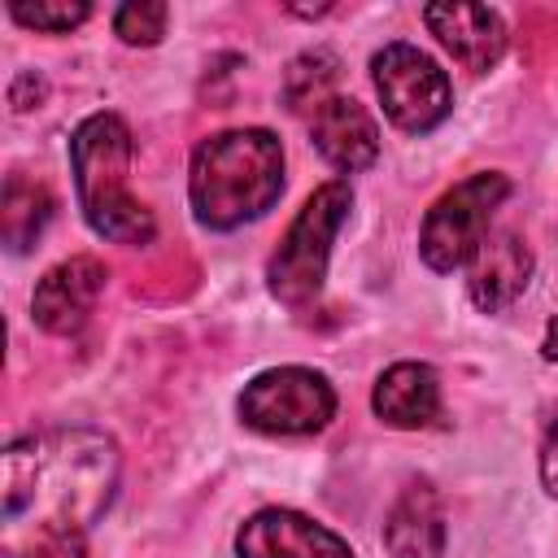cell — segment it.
<instances>
[{"label":"cell","mask_w":558,"mask_h":558,"mask_svg":"<svg viewBox=\"0 0 558 558\" xmlns=\"http://www.w3.org/2000/svg\"><path fill=\"white\" fill-rule=\"evenodd\" d=\"M527 275H532V253L527 244L514 235V231H488L484 244L475 248L471 257V301L484 310V314H497L506 310L523 288H527Z\"/></svg>","instance_id":"7c38bea8"},{"label":"cell","mask_w":558,"mask_h":558,"mask_svg":"<svg viewBox=\"0 0 558 558\" xmlns=\"http://www.w3.org/2000/svg\"><path fill=\"white\" fill-rule=\"evenodd\" d=\"M349 205H353L349 183L344 179H331L292 218L288 235L279 240V248H275V257L266 266L270 292L283 305H305L310 296H318L323 275H327V257H331V240L344 227Z\"/></svg>","instance_id":"277c9868"},{"label":"cell","mask_w":558,"mask_h":558,"mask_svg":"<svg viewBox=\"0 0 558 558\" xmlns=\"http://www.w3.org/2000/svg\"><path fill=\"white\" fill-rule=\"evenodd\" d=\"M371 78H375V92H379L388 122H397L410 135L440 126L453 109L449 74L414 44H384L371 57Z\"/></svg>","instance_id":"8992f818"},{"label":"cell","mask_w":558,"mask_h":558,"mask_svg":"<svg viewBox=\"0 0 558 558\" xmlns=\"http://www.w3.org/2000/svg\"><path fill=\"white\" fill-rule=\"evenodd\" d=\"M510 179L497 170H480L462 183H453L445 196H436V205L423 218L418 231V253L432 270L449 275L458 266H466L475 257V248L484 244V235L493 231V214L506 201Z\"/></svg>","instance_id":"5b68a950"},{"label":"cell","mask_w":558,"mask_h":558,"mask_svg":"<svg viewBox=\"0 0 558 558\" xmlns=\"http://www.w3.org/2000/svg\"><path fill=\"white\" fill-rule=\"evenodd\" d=\"M87 13H92L87 0H35V4L13 0V4H9V17H13L17 26L44 31V35H65V31H74L78 22H87Z\"/></svg>","instance_id":"e0dca14e"},{"label":"cell","mask_w":558,"mask_h":558,"mask_svg":"<svg viewBox=\"0 0 558 558\" xmlns=\"http://www.w3.org/2000/svg\"><path fill=\"white\" fill-rule=\"evenodd\" d=\"M283 192V148L270 131L244 126L209 135L187 174V196L196 222L209 231H231L262 218Z\"/></svg>","instance_id":"7a4b0ae2"},{"label":"cell","mask_w":558,"mask_h":558,"mask_svg":"<svg viewBox=\"0 0 558 558\" xmlns=\"http://www.w3.org/2000/svg\"><path fill=\"white\" fill-rule=\"evenodd\" d=\"M384 545L392 558H440L445 554V510L432 484H405L384 519Z\"/></svg>","instance_id":"4fadbf2b"},{"label":"cell","mask_w":558,"mask_h":558,"mask_svg":"<svg viewBox=\"0 0 558 558\" xmlns=\"http://www.w3.org/2000/svg\"><path fill=\"white\" fill-rule=\"evenodd\" d=\"M105 279H109V270L96 257H70V262L52 266L35 283V296H31L35 323L44 331H52V336L78 331L87 323V314L96 310V301L105 292Z\"/></svg>","instance_id":"9c48e42d"},{"label":"cell","mask_w":558,"mask_h":558,"mask_svg":"<svg viewBox=\"0 0 558 558\" xmlns=\"http://www.w3.org/2000/svg\"><path fill=\"white\" fill-rule=\"evenodd\" d=\"M541 480L549 493H558V410L549 414V427H545V445H541Z\"/></svg>","instance_id":"ffe728a7"},{"label":"cell","mask_w":558,"mask_h":558,"mask_svg":"<svg viewBox=\"0 0 558 558\" xmlns=\"http://www.w3.org/2000/svg\"><path fill=\"white\" fill-rule=\"evenodd\" d=\"M9 558H87V545L78 532H35L22 541H4Z\"/></svg>","instance_id":"d6986e66"},{"label":"cell","mask_w":558,"mask_h":558,"mask_svg":"<svg viewBox=\"0 0 558 558\" xmlns=\"http://www.w3.org/2000/svg\"><path fill=\"white\" fill-rule=\"evenodd\" d=\"M541 349H545L549 362H558V314L549 318V327H545V344H541Z\"/></svg>","instance_id":"44dd1931"},{"label":"cell","mask_w":558,"mask_h":558,"mask_svg":"<svg viewBox=\"0 0 558 558\" xmlns=\"http://www.w3.org/2000/svg\"><path fill=\"white\" fill-rule=\"evenodd\" d=\"M52 218V196L44 183H31L22 174H9L4 183V214H0V227H4V244L13 253L31 248L44 231V222Z\"/></svg>","instance_id":"9a60e30c"},{"label":"cell","mask_w":558,"mask_h":558,"mask_svg":"<svg viewBox=\"0 0 558 558\" xmlns=\"http://www.w3.org/2000/svg\"><path fill=\"white\" fill-rule=\"evenodd\" d=\"M310 140L314 148L344 174L353 170H366L375 157H379V126L375 118L349 100V96H327L323 105H314V118H310Z\"/></svg>","instance_id":"8fae6325"},{"label":"cell","mask_w":558,"mask_h":558,"mask_svg":"<svg viewBox=\"0 0 558 558\" xmlns=\"http://www.w3.org/2000/svg\"><path fill=\"white\" fill-rule=\"evenodd\" d=\"M166 17H170L166 4H157V0H131V4H122L113 13V31L126 44H144L148 48V44H157L166 35Z\"/></svg>","instance_id":"ac0fdd59"},{"label":"cell","mask_w":558,"mask_h":558,"mask_svg":"<svg viewBox=\"0 0 558 558\" xmlns=\"http://www.w3.org/2000/svg\"><path fill=\"white\" fill-rule=\"evenodd\" d=\"M118 488V445L92 427H48L4 449V541L87 532Z\"/></svg>","instance_id":"6da1fadb"},{"label":"cell","mask_w":558,"mask_h":558,"mask_svg":"<svg viewBox=\"0 0 558 558\" xmlns=\"http://www.w3.org/2000/svg\"><path fill=\"white\" fill-rule=\"evenodd\" d=\"M427 31L440 39V48L471 74H484L506 52V26L497 9L484 4H427L423 9Z\"/></svg>","instance_id":"30bf717a"},{"label":"cell","mask_w":558,"mask_h":558,"mask_svg":"<svg viewBox=\"0 0 558 558\" xmlns=\"http://www.w3.org/2000/svg\"><path fill=\"white\" fill-rule=\"evenodd\" d=\"M371 405L388 427H432L440 418V379L427 362H397L379 375Z\"/></svg>","instance_id":"5bb4252c"},{"label":"cell","mask_w":558,"mask_h":558,"mask_svg":"<svg viewBox=\"0 0 558 558\" xmlns=\"http://www.w3.org/2000/svg\"><path fill=\"white\" fill-rule=\"evenodd\" d=\"M240 558H353L349 541L296 510H257L235 532Z\"/></svg>","instance_id":"ba28073f"},{"label":"cell","mask_w":558,"mask_h":558,"mask_svg":"<svg viewBox=\"0 0 558 558\" xmlns=\"http://www.w3.org/2000/svg\"><path fill=\"white\" fill-rule=\"evenodd\" d=\"M340 70H336V57L327 52V48H314V52H301L292 65H288V78H283V100H288V109H305L310 100L314 105H323L327 96V83L336 78Z\"/></svg>","instance_id":"2e32d148"},{"label":"cell","mask_w":558,"mask_h":558,"mask_svg":"<svg viewBox=\"0 0 558 558\" xmlns=\"http://www.w3.org/2000/svg\"><path fill=\"white\" fill-rule=\"evenodd\" d=\"M336 414L331 384L310 366H275L244 384L240 418L266 436H310Z\"/></svg>","instance_id":"52a82bcc"},{"label":"cell","mask_w":558,"mask_h":558,"mask_svg":"<svg viewBox=\"0 0 558 558\" xmlns=\"http://www.w3.org/2000/svg\"><path fill=\"white\" fill-rule=\"evenodd\" d=\"M70 166L83 218L96 235L113 244H148L153 214L126 192L131 170V131L118 113H92L70 140Z\"/></svg>","instance_id":"3957f363"}]
</instances>
